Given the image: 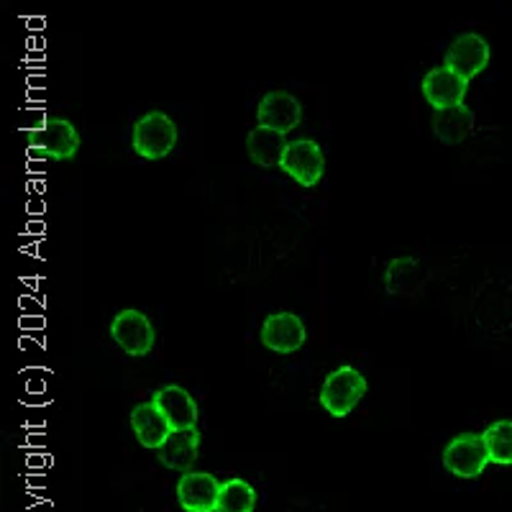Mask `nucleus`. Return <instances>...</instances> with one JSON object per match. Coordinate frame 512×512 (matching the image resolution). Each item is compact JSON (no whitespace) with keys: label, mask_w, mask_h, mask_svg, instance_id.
<instances>
[{"label":"nucleus","mask_w":512,"mask_h":512,"mask_svg":"<svg viewBox=\"0 0 512 512\" xmlns=\"http://www.w3.org/2000/svg\"><path fill=\"white\" fill-rule=\"evenodd\" d=\"M177 139V123L162 111H149L134 123V134H131V146L134 154L149 162H159V159L169 157L175 152Z\"/></svg>","instance_id":"3"},{"label":"nucleus","mask_w":512,"mask_h":512,"mask_svg":"<svg viewBox=\"0 0 512 512\" xmlns=\"http://www.w3.org/2000/svg\"><path fill=\"white\" fill-rule=\"evenodd\" d=\"M256 489L244 479H226L221 482L216 512H254Z\"/></svg>","instance_id":"18"},{"label":"nucleus","mask_w":512,"mask_h":512,"mask_svg":"<svg viewBox=\"0 0 512 512\" xmlns=\"http://www.w3.org/2000/svg\"><path fill=\"white\" fill-rule=\"evenodd\" d=\"M128 420H131V431H134L136 441L144 448H152V451H159L169 441V436L175 433L152 400L134 405Z\"/></svg>","instance_id":"13"},{"label":"nucleus","mask_w":512,"mask_h":512,"mask_svg":"<svg viewBox=\"0 0 512 512\" xmlns=\"http://www.w3.org/2000/svg\"><path fill=\"white\" fill-rule=\"evenodd\" d=\"M420 90H423V98L428 100L433 111H446V108L464 105L466 93H469V80H464V77L441 64V67H433V70L425 72Z\"/></svg>","instance_id":"10"},{"label":"nucleus","mask_w":512,"mask_h":512,"mask_svg":"<svg viewBox=\"0 0 512 512\" xmlns=\"http://www.w3.org/2000/svg\"><path fill=\"white\" fill-rule=\"evenodd\" d=\"M431 128L433 136L441 144L456 146L469 139V134L474 131V111L466 103L446 108V111H436L431 118Z\"/></svg>","instance_id":"16"},{"label":"nucleus","mask_w":512,"mask_h":512,"mask_svg":"<svg viewBox=\"0 0 512 512\" xmlns=\"http://www.w3.org/2000/svg\"><path fill=\"white\" fill-rule=\"evenodd\" d=\"M259 336H262L264 349L287 356L303 349L305 341H308V328H305L300 315L282 310V313H272L264 318Z\"/></svg>","instance_id":"8"},{"label":"nucleus","mask_w":512,"mask_h":512,"mask_svg":"<svg viewBox=\"0 0 512 512\" xmlns=\"http://www.w3.org/2000/svg\"><path fill=\"white\" fill-rule=\"evenodd\" d=\"M287 144H290V141H287V136L280 134V131L254 126L249 131V136H246V154H249V159L256 167L272 169L280 167Z\"/></svg>","instance_id":"15"},{"label":"nucleus","mask_w":512,"mask_h":512,"mask_svg":"<svg viewBox=\"0 0 512 512\" xmlns=\"http://www.w3.org/2000/svg\"><path fill=\"white\" fill-rule=\"evenodd\" d=\"M492 464L484 446L482 433H459L443 448V466L448 474L459 479L482 477L484 469Z\"/></svg>","instance_id":"4"},{"label":"nucleus","mask_w":512,"mask_h":512,"mask_svg":"<svg viewBox=\"0 0 512 512\" xmlns=\"http://www.w3.org/2000/svg\"><path fill=\"white\" fill-rule=\"evenodd\" d=\"M489 59H492V49H489V41L484 36L461 34L448 44L443 67L472 82L474 77L487 70Z\"/></svg>","instance_id":"7"},{"label":"nucleus","mask_w":512,"mask_h":512,"mask_svg":"<svg viewBox=\"0 0 512 512\" xmlns=\"http://www.w3.org/2000/svg\"><path fill=\"white\" fill-rule=\"evenodd\" d=\"M425 280V267L415 256H397L384 269V290L390 295H410Z\"/></svg>","instance_id":"17"},{"label":"nucleus","mask_w":512,"mask_h":512,"mask_svg":"<svg viewBox=\"0 0 512 512\" xmlns=\"http://www.w3.org/2000/svg\"><path fill=\"white\" fill-rule=\"evenodd\" d=\"M26 146L31 154H39L52 162H70L80 152V131L67 118L47 116L44 111H36V123L24 128Z\"/></svg>","instance_id":"1"},{"label":"nucleus","mask_w":512,"mask_h":512,"mask_svg":"<svg viewBox=\"0 0 512 512\" xmlns=\"http://www.w3.org/2000/svg\"><path fill=\"white\" fill-rule=\"evenodd\" d=\"M492 464L512 466V420H495L482 433Z\"/></svg>","instance_id":"19"},{"label":"nucleus","mask_w":512,"mask_h":512,"mask_svg":"<svg viewBox=\"0 0 512 512\" xmlns=\"http://www.w3.org/2000/svg\"><path fill=\"white\" fill-rule=\"evenodd\" d=\"M175 492L185 512H216L221 482L210 472H187L180 477Z\"/></svg>","instance_id":"12"},{"label":"nucleus","mask_w":512,"mask_h":512,"mask_svg":"<svg viewBox=\"0 0 512 512\" xmlns=\"http://www.w3.org/2000/svg\"><path fill=\"white\" fill-rule=\"evenodd\" d=\"M111 338L123 354L141 359V356H149L154 351L157 331H154L152 320L146 318L141 310L126 308L111 320Z\"/></svg>","instance_id":"5"},{"label":"nucleus","mask_w":512,"mask_h":512,"mask_svg":"<svg viewBox=\"0 0 512 512\" xmlns=\"http://www.w3.org/2000/svg\"><path fill=\"white\" fill-rule=\"evenodd\" d=\"M367 377L354 367H338L320 384L318 402L331 418L341 420L354 413V408L367 397Z\"/></svg>","instance_id":"2"},{"label":"nucleus","mask_w":512,"mask_h":512,"mask_svg":"<svg viewBox=\"0 0 512 512\" xmlns=\"http://www.w3.org/2000/svg\"><path fill=\"white\" fill-rule=\"evenodd\" d=\"M300 121H303V105L285 90H272L256 105V126L272 128L287 136L300 126Z\"/></svg>","instance_id":"9"},{"label":"nucleus","mask_w":512,"mask_h":512,"mask_svg":"<svg viewBox=\"0 0 512 512\" xmlns=\"http://www.w3.org/2000/svg\"><path fill=\"white\" fill-rule=\"evenodd\" d=\"M280 169L300 187H315L326 175V154L313 139H295L282 154Z\"/></svg>","instance_id":"6"},{"label":"nucleus","mask_w":512,"mask_h":512,"mask_svg":"<svg viewBox=\"0 0 512 512\" xmlns=\"http://www.w3.org/2000/svg\"><path fill=\"white\" fill-rule=\"evenodd\" d=\"M152 402L159 408V413L167 418L172 431H195L198 428V402L185 387L180 384H164L154 392Z\"/></svg>","instance_id":"11"},{"label":"nucleus","mask_w":512,"mask_h":512,"mask_svg":"<svg viewBox=\"0 0 512 512\" xmlns=\"http://www.w3.org/2000/svg\"><path fill=\"white\" fill-rule=\"evenodd\" d=\"M200 456V431H175L157 451V461L169 472H195Z\"/></svg>","instance_id":"14"}]
</instances>
